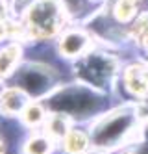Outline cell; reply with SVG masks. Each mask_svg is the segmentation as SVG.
Segmentation results:
<instances>
[{
    "instance_id": "cell-7",
    "label": "cell",
    "mask_w": 148,
    "mask_h": 154,
    "mask_svg": "<svg viewBox=\"0 0 148 154\" xmlns=\"http://www.w3.org/2000/svg\"><path fill=\"white\" fill-rule=\"evenodd\" d=\"M85 47H87V37L82 32H71V34H67L61 41V50L67 56H76V54H80Z\"/></svg>"
},
{
    "instance_id": "cell-5",
    "label": "cell",
    "mask_w": 148,
    "mask_h": 154,
    "mask_svg": "<svg viewBox=\"0 0 148 154\" xmlns=\"http://www.w3.org/2000/svg\"><path fill=\"white\" fill-rule=\"evenodd\" d=\"M126 85H128V89L137 97L148 95V71L143 65H133L126 72Z\"/></svg>"
},
{
    "instance_id": "cell-10",
    "label": "cell",
    "mask_w": 148,
    "mask_h": 154,
    "mask_svg": "<svg viewBox=\"0 0 148 154\" xmlns=\"http://www.w3.org/2000/svg\"><path fill=\"white\" fill-rule=\"evenodd\" d=\"M30 154H47L48 152V141L47 139H33L28 145Z\"/></svg>"
},
{
    "instance_id": "cell-6",
    "label": "cell",
    "mask_w": 148,
    "mask_h": 154,
    "mask_svg": "<svg viewBox=\"0 0 148 154\" xmlns=\"http://www.w3.org/2000/svg\"><path fill=\"white\" fill-rule=\"evenodd\" d=\"M20 82L30 93H43L48 87V76L35 69H30L20 74Z\"/></svg>"
},
{
    "instance_id": "cell-2",
    "label": "cell",
    "mask_w": 148,
    "mask_h": 154,
    "mask_svg": "<svg viewBox=\"0 0 148 154\" xmlns=\"http://www.w3.org/2000/svg\"><path fill=\"white\" fill-rule=\"evenodd\" d=\"M131 113H115L109 115L104 123H102L96 132H95V139L100 143V145H113L119 137H122L126 132L131 128Z\"/></svg>"
},
{
    "instance_id": "cell-12",
    "label": "cell",
    "mask_w": 148,
    "mask_h": 154,
    "mask_svg": "<svg viewBox=\"0 0 148 154\" xmlns=\"http://www.w3.org/2000/svg\"><path fill=\"white\" fill-rule=\"evenodd\" d=\"M93 154H100V152H93Z\"/></svg>"
},
{
    "instance_id": "cell-8",
    "label": "cell",
    "mask_w": 148,
    "mask_h": 154,
    "mask_svg": "<svg viewBox=\"0 0 148 154\" xmlns=\"http://www.w3.org/2000/svg\"><path fill=\"white\" fill-rule=\"evenodd\" d=\"M85 147H87V139L82 134H71L69 139H67V149H69V152H72V154L82 152Z\"/></svg>"
},
{
    "instance_id": "cell-4",
    "label": "cell",
    "mask_w": 148,
    "mask_h": 154,
    "mask_svg": "<svg viewBox=\"0 0 148 154\" xmlns=\"http://www.w3.org/2000/svg\"><path fill=\"white\" fill-rule=\"evenodd\" d=\"M113 71V65L107 58L102 56H91L85 63H83V78L85 80H95V82H102L109 78V74Z\"/></svg>"
},
{
    "instance_id": "cell-11",
    "label": "cell",
    "mask_w": 148,
    "mask_h": 154,
    "mask_svg": "<svg viewBox=\"0 0 148 154\" xmlns=\"http://www.w3.org/2000/svg\"><path fill=\"white\" fill-rule=\"evenodd\" d=\"M52 132H56V136H61V134H65L67 132V126H65V123L61 119H54L52 121V128H50Z\"/></svg>"
},
{
    "instance_id": "cell-9",
    "label": "cell",
    "mask_w": 148,
    "mask_h": 154,
    "mask_svg": "<svg viewBox=\"0 0 148 154\" xmlns=\"http://www.w3.org/2000/svg\"><path fill=\"white\" fill-rule=\"evenodd\" d=\"M135 34L141 39V43L148 48V15L146 17H141L135 24Z\"/></svg>"
},
{
    "instance_id": "cell-1",
    "label": "cell",
    "mask_w": 148,
    "mask_h": 154,
    "mask_svg": "<svg viewBox=\"0 0 148 154\" xmlns=\"http://www.w3.org/2000/svg\"><path fill=\"white\" fill-rule=\"evenodd\" d=\"M61 20V8L56 0H41L33 4L30 9V24L33 26L35 34L39 35H50L58 32Z\"/></svg>"
},
{
    "instance_id": "cell-3",
    "label": "cell",
    "mask_w": 148,
    "mask_h": 154,
    "mask_svg": "<svg viewBox=\"0 0 148 154\" xmlns=\"http://www.w3.org/2000/svg\"><path fill=\"white\" fill-rule=\"evenodd\" d=\"M96 104L95 97L91 93L80 91V89H67L65 93L58 95V98L52 100V106L63 109L67 113H85L89 109H93Z\"/></svg>"
}]
</instances>
